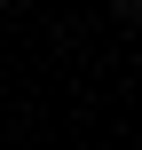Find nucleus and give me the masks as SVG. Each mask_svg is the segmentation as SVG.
<instances>
[{
	"instance_id": "nucleus-1",
	"label": "nucleus",
	"mask_w": 142,
	"mask_h": 150,
	"mask_svg": "<svg viewBox=\"0 0 142 150\" xmlns=\"http://www.w3.org/2000/svg\"><path fill=\"white\" fill-rule=\"evenodd\" d=\"M126 8H134V0H126Z\"/></svg>"
}]
</instances>
